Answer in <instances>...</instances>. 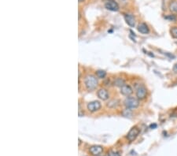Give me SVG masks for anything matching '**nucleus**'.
I'll return each instance as SVG.
<instances>
[{"label":"nucleus","instance_id":"1","mask_svg":"<svg viewBox=\"0 0 177 156\" xmlns=\"http://www.w3.org/2000/svg\"><path fill=\"white\" fill-rule=\"evenodd\" d=\"M84 84L87 90L93 91L99 85V81L95 76L87 75L84 79Z\"/></svg>","mask_w":177,"mask_h":156},{"label":"nucleus","instance_id":"2","mask_svg":"<svg viewBox=\"0 0 177 156\" xmlns=\"http://www.w3.org/2000/svg\"><path fill=\"white\" fill-rule=\"evenodd\" d=\"M124 105L128 109H135L139 106V99L134 97H128L124 100Z\"/></svg>","mask_w":177,"mask_h":156},{"label":"nucleus","instance_id":"3","mask_svg":"<svg viewBox=\"0 0 177 156\" xmlns=\"http://www.w3.org/2000/svg\"><path fill=\"white\" fill-rule=\"evenodd\" d=\"M105 7L110 11H118L119 10V5L115 0H106Z\"/></svg>","mask_w":177,"mask_h":156},{"label":"nucleus","instance_id":"4","mask_svg":"<svg viewBox=\"0 0 177 156\" xmlns=\"http://www.w3.org/2000/svg\"><path fill=\"white\" fill-rule=\"evenodd\" d=\"M147 96V89L144 85H139L136 89V97L139 100H142L146 99Z\"/></svg>","mask_w":177,"mask_h":156},{"label":"nucleus","instance_id":"5","mask_svg":"<svg viewBox=\"0 0 177 156\" xmlns=\"http://www.w3.org/2000/svg\"><path fill=\"white\" fill-rule=\"evenodd\" d=\"M140 130L138 127H133L130 129V131L128 132V133L127 135V139L130 142H133V141L137 138V136H139Z\"/></svg>","mask_w":177,"mask_h":156},{"label":"nucleus","instance_id":"6","mask_svg":"<svg viewBox=\"0 0 177 156\" xmlns=\"http://www.w3.org/2000/svg\"><path fill=\"white\" fill-rule=\"evenodd\" d=\"M102 107V104L99 101H92V102H90V103L87 104V108L88 110L91 113H94L96 111H99Z\"/></svg>","mask_w":177,"mask_h":156},{"label":"nucleus","instance_id":"7","mask_svg":"<svg viewBox=\"0 0 177 156\" xmlns=\"http://www.w3.org/2000/svg\"><path fill=\"white\" fill-rule=\"evenodd\" d=\"M89 151L94 156H99L102 153L103 148H102V147L99 146V145H94L90 147Z\"/></svg>","mask_w":177,"mask_h":156},{"label":"nucleus","instance_id":"8","mask_svg":"<svg viewBox=\"0 0 177 156\" xmlns=\"http://www.w3.org/2000/svg\"><path fill=\"white\" fill-rule=\"evenodd\" d=\"M133 92V90H132V87L130 85H128V84H124V86H122L121 88V93L124 96H127L128 97L132 94Z\"/></svg>","mask_w":177,"mask_h":156},{"label":"nucleus","instance_id":"9","mask_svg":"<svg viewBox=\"0 0 177 156\" xmlns=\"http://www.w3.org/2000/svg\"><path fill=\"white\" fill-rule=\"evenodd\" d=\"M97 96L99 97L100 99L103 101L107 100L108 99H109V93H108V91L105 88H101V89H99L98 91V92H97Z\"/></svg>","mask_w":177,"mask_h":156},{"label":"nucleus","instance_id":"10","mask_svg":"<svg viewBox=\"0 0 177 156\" xmlns=\"http://www.w3.org/2000/svg\"><path fill=\"white\" fill-rule=\"evenodd\" d=\"M124 20L126 23L130 26V27H135V17L132 14H128V13H125L124 14Z\"/></svg>","mask_w":177,"mask_h":156},{"label":"nucleus","instance_id":"11","mask_svg":"<svg viewBox=\"0 0 177 156\" xmlns=\"http://www.w3.org/2000/svg\"><path fill=\"white\" fill-rule=\"evenodd\" d=\"M138 31L142 34H148L149 33V28L145 23H140L138 25Z\"/></svg>","mask_w":177,"mask_h":156},{"label":"nucleus","instance_id":"12","mask_svg":"<svg viewBox=\"0 0 177 156\" xmlns=\"http://www.w3.org/2000/svg\"><path fill=\"white\" fill-rule=\"evenodd\" d=\"M125 84V81L122 78H116V80L114 81V85L116 87H120L121 88L122 86H124Z\"/></svg>","mask_w":177,"mask_h":156},{"label":"nucleus","instance_id":"13","mask_svg":"<svg viewBox=\"0 0 177 156\" xmlns=\"http://www.w3.org/2000/svg\"><path fill=\"white\" fill-rule=\"evenodd\" d=\"M169 10L171 12L177 14V1H174V2L170 3Z\"/></svg>","mask_w":177,"mask_h":156},{"label":"nucleus","instance_id":"14","mask_svg":"<svg viewBox=\"0 0 177 156\" xmlns=\"http://www.w3.org/2000/svg\"><path fill=\"white\" fill-rule=\"evenodd\" d=\"M96 76L97 77L102 79V78H104L106 76V72L104 70H98L96 71Z\"/></svg>","mask_w":177,"mask_h":156},{"label":"nucleus","instance_id":"15","mask_svg":"<svg viewBox=\"0 0 177 156\" xmlns=\"http://www.w3.org/2000/svg\"><path fill=\"white\" fill-rule=\"evenodd\" d=\"M170 33L173 38L175 39H177V27H172L171 29H170Z\"/></svg>","mask_w":177,"mask_h":156},{"label":"nucleus","instance_id":"16","mask_svg":"<svg viewBox=\"0 0 177 156\" xmlns=\"http://www.w3.org/2000/svg\"><path fill=\"white\" fill-rule=\"evenodd\" d=\"M109 156H120V154L118 152H116V151H110L109 154Z\"/></svg>","mask_w":177,"mask_h":156},{"label":"nucleus","instance_id":"17","mask_svg":"<svg viewBox=\"0 0 177 156\" xmlns=\"http://www.w3.org/2000/svg\"><path fill=\"white\" fill-rule=\"evenodd\" d=\"M166 19H169L170 21H176V18L175 17V15H169L168 17H166Z\"/></svg>","mask_w":177,"mask_h":156},{"label":"nucleus","instance_id":"18","mask_svg":"<svg viewBox=\"0 0 177 156\" xmlns=\"http://www.w3.org/2000/svg\"><path fill=\"white\" fill-rule=\"evenodd\" d=\"M173 70L176 72V73H177V64H176L174 66V68H173Z\"/></svg>","mask_w":177,"mask_h":156},{"label":"nucleus","instance_id":"19","mask_svg":"<svg viewBox=\"0 0 177 156\" xmlns=\"http://www.w3.org/2000/svg\"><path fill=\"white\" fill-rule=\"evenodd\" d=\"M83 1H84V0H79V2H80H80H83Z\"/></svg>","mask_w":177,"mask_h":156},{"label":"nucleus","instance_id":"20","mask_svg":"<svg viewBox=\"0 0 177 156\" xmlns=\"http://www.w3.org/2000/svg\"><path fill=\"white\" fill-rule=\"evenodd\" d=\"M106 156H109V155H106Z\"/></svg>","mask_w":177,"mask_h":156}]
</instances>
